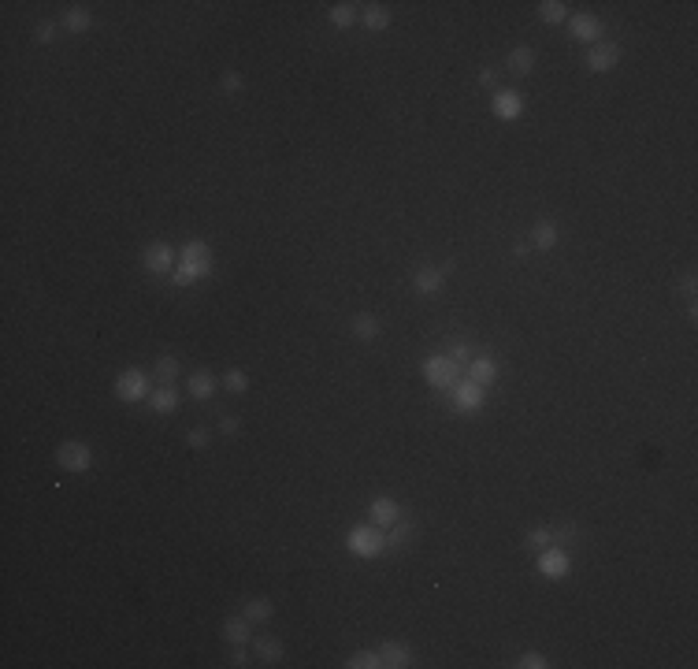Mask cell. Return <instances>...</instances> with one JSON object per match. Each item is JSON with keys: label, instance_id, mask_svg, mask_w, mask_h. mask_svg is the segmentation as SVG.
Segmentation results:
<instances>
[{"label": "cell", "instance_id": "1", "mask_svg": "<svg viewBox=\"0 0 698 669\" xmlns=\"http://www.w3.org/2000/svg\"><path fill=\"white\" fill-rule=\"evenodd\" d=\"M212 272V250L205 246V242H186L182 250H178V264H175V272H171V283L175 287H190V283H197V279H205V275Z\"/></svg>", "mask_w": 698, "mask_h": 669}, {"label": "cell", "instance_id": "2", "mask_svg": "<svg viewBox=\"0 0 698 669\" xmlns=\"http://www.w3.org/2000/svg\"><path fill=\"white\" fill-rule=\"evenodd\" d=\"M346 547H349V554H356V558H379L386 550V532L376 528V525H361V528L349 532Z\"/></svg>", "mask_w": 698, "mask_h": 669}, {"label": "cell", "instance_id": "3", "mask_svg": "<svg viewBox=\"0 0 698 669\" xmlns=\"http://www.w3.org/2000/svg\"><path fill=\"white\" fill-rule=\"evenodd\" d=\"M461 372H464V368L453 365L446 353H442V357L431 353L427 361H424V376H427V383H431L435 390H453V387H457V380H461Z\"/></svg>", "mask_w": 698, "mask_h": 669}, {"label": "cell", "instance_id": "4", "mask_svg": "<svg viewBox=\"0 0 698 669\" xmlns=\"http://www.w3.org/2000/svg\"><path fill=\"white\" fill-rule=\"evenodd\" d=\"M149 395H153V387H149V376H145L141 368L119 372V380H116V398L119 402H145Z\"/></svg>", "mask_w": 698, "mask_h": 669}, {"label": "cell", "instance_id": "5", "mask_svg": "<svg viewBox=\"0 0 698 669\" xmlns=\"http://www.w3.org/2000/svg\"><path fill=\"white\" fill-rule=\"evenodd\" d=\"M56 465L67 472H86L93 465V450L86 443H78V439H67V443L56 446Z\"/></svg>", "mask_w": 698, "mask_h": 669}, {"label": "cell", "instance_id": "6", "mask_svg": "<svg viewBox=\"0 0 698 669\" xmlns=\"http://www.w3.org/2000/svg\"><path fill=\"white\" fill-rule=\"evenodd\" d=\"M141 264H145V272H153V275H168L178 264V253L168 246V242H153V246H145Z\"/></svg>", "mask_w": 698, "mask_h": 669}, {"label": "cell", "instance_id": "7", "mask_svg": "<svg viewBox=\"0 0 698 669\" xmlns=\"http://www.w3.org/2000/svg\"><path fill=\"white\" fill-rule=\"evenodd\" d=\"M568 569H572V562H568V554H565L561 547L539 550V573H542L546 580H565Z\"/></svg>", "mask_w": 698, "mask_h": 669}, {"label": "cell", "instance_id": "8", "mask_svg": "<svg viewBox=\"0 0 698 669\" xmlns=\"http://www.w3.org/2000/svg\"><path fill=\"white\" fill-rule=\"evenodd\" d=\"M621 45H606V41H598V45H591V53H587V71H594V75H606V71H613L616 63H621Z\"/></svg>", "mask_w": 698, "mask_h": 669}, {"label": "cell", "instance_id": "9", "mask_svg": "<svg viewBox=\"0 0 698 669\" xmlns=\"http://www.w3.org/2000/svg\"><path fill=\"white\" fill-rule=\"evenodd\" d=\"M568 30H572V38L576 41H583V45H598V38H602V19H598V15H587V11H583V15H572V19H568Z\"/></svg>", "mask_w": 698, "mask_h": 669}, {"label": "cell", "instance_id": "10", "mask_svg": "<svg viewBox=\"0 0 698 669\" xmlns=\"http://www.w3.org/2000/svg\"><path fill=\"white\" fill-rule=\"evenodd\" d=\"M491 112L498 119H520V112H524V97L516 93V90H494V101H491Z\"/></svg>", "mask_w": 698, "mask_h": 669}, {"label": "cell", "instance_id": "11", "mask_svg": "<svg viewBox=\"0 0 698 669\" xmlns=\"http://www.w3.org/2000/svg\"><path fill=\"white\" fill-rule=\"evenodd\" d=\"M483 390L486 387H479L472 380H457V387H453V405H457L461 413H476L483 405Z\"/></svg>", "mask_w": 698, "mask_h": 669}, {"label": "cell", "instance_id": "12", "mask_svg": "<svg viewBox=\"0 0 698 669\" xmlns=\"http://www.w3.org/2000/svg\"><path fill=\"white\" fill-rule=\"evenodd\" d=\"M413 647H405V643H379V665L383 669H405V665H413Z\"/></svg>", "mask_w": 698, "mask_h": 669}, {"label": "cell", "instance_id": "13", "mask_svg": "<svg viewBox=\"0 0 698 669\" xmlns=\"http://www.w3.org/2000/svg\"><path fill=\"white\" fill-rule=\"evenodd\" d=\"M368 517H371V525L376 528H391L394 520L401 517V510H398V502L394 498H371V505H368Z\"/></svg>", "mask_w": 698, "mask_h": 669}, {"label": "cell", "instance_id": "14", "mask_svg": "<svg viewBox=\"0 0 698 669\" xmlns=\"http://www.w3.org/2000/svg\"><path fill=\"white\" fill-rule=\"evenodd\" d=\"M464 368H468V380L479 383V387H491V383L498 380V365L491 361V357H479V353H476Z\"/></svg>", "mask_w": 698, "mask_h": 669}, {"label": "cell", "instance_id": "15", "mask_svg": "<svg viewBox=\"0 0 698 669\" xmlns=\"http://www.w3.org/2000/svg\"><path fill=\"white\" fill-rule=\"evenodd\" d=\"M253 651H256V662L261 665H279L283 662V640H275V636H261V640L253 643Z\"/></svg>", "mask_w": 698, "mask_h": 669}, {"label": "cell", "instance_id": "16", "mask_svg": "<svg viewBox=\"0 0 698 669\" xmlns=\"http://www.w3.org/2000/svg\"><path fill=\"white\" fill-rule=\"evenodd\" d=\"M413 287L420 290V294H438L446 287V275H442V268H431V264H424L416 275H413Z\"/></svg>", "mask_w": 698, "mask_h": 669}, {"label": "cell", "instance_id": "17", "mask_svg": "<svg viewBox=\"0 0 698 669\" xmlns=\"http://www.w3.org/2000/svg\"><path fill=\"white\" fill-rule=\"evenodd\" d=\"M249 617L246 614H241V617H227V621H223V640L227 643H234V647H246L249 643Z\"/></svg>", "mask_w": 698, "mask_h": 669}, {"label": "cell", "instance_id": "18", "mask_svg": "<svg viewBox=\"0 0 698 669\" xmlns=\"http://www.w3.org/2000/svg\"><path fill=\"white\" fill-rule=\"evenodd\" d=\"M145 402H149V410H153V413L168 417V413H175V410H178V390H175V387H156Z\"/></svg>", "mask_w": 698, "mask_h": 669}, {"label": "cell", "instance_id": "19", "mask_svg": "<svg viewBox=\"0 0 698 669\" xmlns=\"http://www.w3.org/2000/svg\"><path fill=\"white\" fill-rule=\"evenodd\" d=\"M379 331H383V323H379V316H371V313L353 316V323H349V335H353V338H361V342L379 338Z\"/></svg>", "mask_w": 698, "mask_h": 669}, {"label": "cell", "instance_id": "20", "mask_svg": "<svg viewBox=\"0 0 698 669\" xmlns=\"http://www.w3.org/2000/svg\"><path fill=\"white\" fill-rule=\"evenodd\" d=\"M557 238H561L557 223H550V220H539V223H535V231H531V246L546 253V250H554V246H557Z\"/></svg>", "mask_w": 698, "mask_h": 669}, {"label": "cell", "instance_id": "21", "mask_svg": "<svg viewBox=\"0 0 698 669\" xmlns=\"http://www.w3.org/2000/svg\"><path fill=\"white\" fill-rule=\"evenodd\" d=\"M416 535V528H413V520H394L391 528H386V547H409V540Z\"/></svg>", "mask_w": 698, "mask_h": 669}, {"label": "cell", "instance_id": "22", "mask_svg": "<svg viewBox=\"0 0 698 669\" xmlns=\"http://www.w3.org/2000/svg\"><path fill=\"white\" fill-rule=\"evenodd\" d=\"M190 395L193 398H212L216 395V376H212V372H193V376H190Z\"/></svg>", "mask_w": 698, "mask_h": 669}, {"label": "cell", "instance_id": "23", "mask_svg": "<svg viewBox=\"0 0 698 669\" xmlns=\"http://www.w3.org/2000/svg\"><path fill=\"white\" fill-rule=\"evenodd\" d=\"M63 26H67L71 34H86V30L93 26V15L86 8H67V11H63Z\"/></svg>", "mask_w": 698, "mask_h": 669}, {"label": "cell", "instance_id": "24", "mask_svg": "<svg viewBox=\"0 0 698 669\" xmlns=\"http://www.w3.org/2000/svg\"><path fill=\"white\" fill-rule=\"evenodd\" d=\"M539 19L550 23V26L565 23L568 19V4H565V0H542V4H539Z\"/></svg>", "mask_w": 698, "mask_h": 669}, {"label": "cell", "instance_id": "25", "mask_svg": "<svg viewBox=\"0 0 698 669\" xmlns=\"http://www.w3.org/2000/svg\"><path fill=\"white\" fill-rule=\"evenodd\" d=\"M531 68H535V48H528V45L513 48V53H509V71L513 75H528Z\"/></svg>", "mask_w": 698, "mask_h": 669}, {"label": "cell", "instance_id": "26", "mask_svg": "<svg viewBox=\"0 0 698 669\" xmlns=\"http://www.w3.org/2000/svg\"><path fill=\"white\" fill-rule=\"evenodd\" d=\"M153 380L160 387H175V380H178V361H175V357H160L156 368H153Z\"/></svg>", "mask_w": 698, "mask_h": 669}, {"label": "cell", "instance_id": "27", "mask_svg": "<svg viewBox=\"0 0 698 669\" xmlns=\"http://www.w3.org/2000/svg\"><path fill=\"white\" fill-rule=\"evenodd\" d=\"M361 19H364V26H368V30H386V26H391V8H383V4H368Z\"/></svg>", "mask_w": 698, "mask_h": 669}, {"label": "cell", "instance_id": "28", "mask_svg": "<svg viewBox=\"0 0 698 669\" xmlns=\"http://www.w3.org/2000/svg\"><path fill=\"white\" fill-rule=\"evenodd\" d=\"M327 19H331L338 30H349V26L356 23V4H331Z\"/></svg>", "mask_w": 698, "mask_h": 669}, {"label": "cell", "instance_id": "29", "mask_svg": "<svg viewBox=\"0 0 698 669\" xmlns=\"http://www.w3.org/2000/svg\"><path fill=\"white\" fill-rule=\"evenodd\" d=\"M271 614H275L271 599H249L246 602V617H249V621H268Z\"/></svg>", "mask_w": 698, "mask_h": 669}, {"label": "cell", "instance_id": "30", "mask_svg": "<svg viewBox=\"0 0 698 669\" xmlns=\"http://www.w3.org/2000/svg\"><path fill=\"white\" fill-rule=\"evenodd\" d=\"M223 387L231 390V395H246L249 390V376L241 368H227V376H223Z\"/></svg>", "mask_w": 698, "mask_h": 669}, {"label": "cell", "instance_id": "31", "mask_svg": "<svg viewBox=\"0 0 698 669\" xmlns=\"http://www.w3.org/2000/svg\"><path fill=\"white\" fill-rule=\"evenodd\" d=\"M349 669H379V651H356L346 662Z\"/></svg>", "mask_w": 698, "mask_h": 669}, {"label": "cell", "instance_id": "32", "mask_svg": "<svg viewBox=\"0 0 698 669\" xmlns=\"http://www.w3.org/2000/svg\"><path fill=\"white\" fill-rule=\"evenodd\" d=\"M528 550H546L550 543H554V532H550V528H535V532H528Z\"/></svg>", "mask_w": 698, "mask_h": 669}, {"label": "cell", "instance_id": "33", "mask_svg": "<svg viewBox=\"0 0 698 669\" xmlns=\"http://www.w3.org/2000/svg\"><path fill=\"white\" fill-rule=\"evenodd\" d=\"M241 86H246V78H241L238 71H223V75H219V90H223V93L234 97V93H241Z\"/></svg>", "mask_w": 698, "mask_h": 669}, {"label": "cell", "instance_id": "34", "mask_svg": "<svg viewBox=\"0 0 698 669\" xmlns=\"http://www.w3.org/2000/svg\"><path fill=\"white\" fill-rule=\"evenodd\" d=\"M446 357H449L453 365H461V368H464V365H468V361H472V357H476V350L468 346V342H457V346H453V350H449Z\"/></svg>", "mask_w": 698, "mask_h": 669}, {"label": "cell", "instance_id": "35", "mask_svg": "<svg viewBox=\"0 0 698 669\" xmlns=\"http://www.w3.org/2000/svg\"><path fill=\"white\" fill-rule=\"evenodd\" d=\"M186 443H190L193 450H208V443H212V435H208L205 428H190V432H186Z\"/></svg>", "mask_w": 698, "mask_h": 669}, {"label": "cell", "instance_id": "36", "mask_svg": "<svg viewBox=\"0 0 698 669\" xmlns=\"http://www.w3.org/2000/svg\"><path fill=\"white\" fill-rule=\"evenodd\" d=\"M516 665H520V669H546L550 662L539 655V651H524V655H520V662H516Z\"/></svg>", "mask_w": 698, "mask_h": 669}, {"label": "cell", "instance_id": "37", "mask_svg": "<svg viewBox=\"0 0 698 669\" xmlns=\"http://www.w3.org/2000/svg\"><path fill=\"white\" fill-rule=\"evenodd\" d=\"M550 532H554V543H568V540H576V535H579V528L572 525V520H565V525L550 528Z\"/></svg>", "mask_w": 698, "mask_h": 669}, {"label": "cell", "instance_id": "38", "mask_svg": "<svg viewBox=\"0 0 698 669\" xmlns=\"http://www.w3.org/2000/svg\"><path fill=\"white\" fill-rule=\"evenodd\" d=\"M38 41H41V45L56 41V23H48V19H45V23H38Z\"/></svg>", "mask_w": 698, "mask_h": 669}, {"label": "cell", "instance_id": "39", "mask_svg": "<svg viewBox=\"0 0 698 669\" xmlns=\"http://www.w3.org/2000/svg\"><path fill=\"white\" fill-rule=\"evenodd\" d=\"M219 432H223V435H238V432H241V420H238V417H223V420H219Z\"/></svg>", "mask_w": 698, "mask_h": 669}, {"label": "cell", "instance_id": "40", "mask_svg": "<svg viewBox=\"0 0 698 669\" xmlns=\"http://www.w3.org/2000/svg\"><path fill=\"white\" fill-rule=\"evenodd\" d=\"M680 294H687V298L694 294V272H687V275H684V283H680Z\"/></svg>", "mask_w": 698, "mask_h": 669}, {"label": "cell", "instance_id": "41", "mask_svg": "<svg viewBox=\"0 0 698 669\" xmlns=\"http://www.w3.org/2000/svg\"><path fill=\"white\" fill-rule=\"evenodd\" d=\"M231 665H238V669H241V665H249V658H246V651H241V647L234 651V658H231Z\"/></svg>", "mask_w": 698, "mask_h": 669}, {"label": "cell", "instance_id": "42", "mask_svg": "<svg viewBox=\"0 0 698 669\" xmlns=\"http://www.w3.org/2000/svg\"><path fill=\"white\" fill-rule=\"evenodd\" d=\"M479 82H483V86H494V71L483 68V71H479Z\"/></svg>", "mask_w": 698, "mask_h": 669}, {"label": "cell", "instance_id": "43", "mask_svg": "<svg viewBox=\"0 0 698 669\" xmlns=\"http://www.w3.org/2000/svg\"><path fill=\"white\" fill-rule=\"evenodd\" d=\"M531 246H528V242H516V246H513V257H524Z\"/></svg>", "mask_w": 698, "mask_h": 669}]
</instances>
